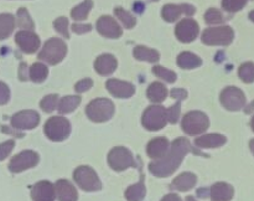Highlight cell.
I'll return each mask as SVG.
<instances>
[{
  "instance_id": "obj_1",
  "label": "cell",
  "mask_w": 254,
  "mask_h": 201,
  "mask_svg": "<svg viewBox=\"0 0 254 201\" xmlns=\"http://www.w3.org/2000/svg\"><path fill=\"white\" fill-rule=\"evenodd\" d=\"M190 151H197L192 149L190 141L186 140L185 138H179L171 144V148L169 153H166L159 160L153 161L149 165V170L154 174V175L159 176V178H164V176H169L179 168V165L183 161L184 156Z\"/></svg>"
},
{
  "instance_id": "obj_2",
  "label": "cell",
  "mask_w": 254,
  "mask_h": 201,
  "mask_svg": "<svg viewBox=\"0 0 254 201\" xmlns=\"http://www.w3.org/2000/svg\"><path fill=\"white\" fill-rule=\"evenodd\" d=\"M67 55V46L61 39L52 37L45 42L44 47L40 51L39 59L50 65H56L61 62Z\"/></svg>"
},
{
  "instance_id": "obj_3",
  "label": "cell",
  "mask_w": 254,
  "mask_h": 201,
  "mask_svg": "<svg viewBox=\"0 0 254 201\" xmlns=\"http://www.w3.org/2000/svg\"><path fill=\"white\" fill-rule=\"evenodd\" d=\"M44 131L52 141H62L71 133V123L64 117H52L46 122Z\"/></svg>"
},
{
  "instance_id": "obj_4",
  "label": "cell",
  "mask_w": 254,
  "mask_h": 201,
  "mask_svg": "<svg viewBox=\"0 0 254 201\" xmlns=\"http://www.w3.org/2000/svg\"><path fill=\"white\" fill-rule=\"evenodd\" d=\"M208 126H210L208 117L198 111L189 112L181 122L183 131L189 135H198V134L203 133L208 128Z\"/></svg>"
},
{
  "instance_id": "obj_5",
  "label": "cell",
  "mask_w": 254,
  "mask_h": 201,
  "mask_svg": "<svg viewBox=\"0 0 254 201\" xmlns=\"http://www.w3.org/2000/svg\"><path fill=\"white\" fill-rule=\"evenodd\" d=\"M86 113L93 122H106L112 118L114 113L113 102L107 98H97L87 106Z\"/></svg>"
},
{
  "instance_id": "obj_6",
  "label": "cell",
  "mask_w": 254,
  "mask_h": 201,
  "mask_svg": "<svg viewBox=\"0 0 254 201\" xmlns=\"http://www.w3.org/2000/svg\"><path fill=\"white\" fill-rule=\"evenodd\" d=\"M235 32H233L232 27L230 26H217V27H210L206 29L202 34V42L206 45H223L227 46L232 42Z\"/></svg>"
},
{
  "instance_id": "obj_7",
  "label": "cell",
  "mask_w": 254,
  "mask_h": 201,
  "mask_svg": "<svg viewBox=\"0 0 254 201\" xmlns=\"http://www.w3.org/2000/svg\"><path fill=\"white\" fill-rule=\"evenodd\" d=\"M108 163L111 168L117 171L126 170L130 166H136L133 154L128 149L123 148V146H117V148H113L109 151Z\"/></svg>"
},
{
  "instance_id": "obj_8",
  "label": "cell",
  "mask_w": 254,
  "mask_h": 201,
  "mask_svg": "<svg viewBox=\"0 0 254 201\" xmlns=\"http://www.w3.org/2000/svg\"><path fill=\"white\" fill-rule=\"evenodd\" d=\"M74 180L79 188L86 191H97L102 188V184L96 171L89 166H79L74 171Z\"/></svg>"
},
{
  "instance_id": "obj_9",
  "label": "cell",
  "mask_w": 254,
  "mask_h": 201,
  "mask_svg": "<svg viewBox=\"0 0 254 201\" xmlns=\"http://www.w3.org/2000/svg\"><path fill=\"white\" fill-rule=\"evenodd\" d=\"M166 122V109L163 106H150L144 112L143 124L149 131H159L164 128Z\"/></svg>"
},
{
  "instance_id": "obj_10",
  "label": "cell",
  "mask_w": 254,
  "mask_h": 201,
  "mask_svg": "<svg viewBox=\"0 0 254 201\" xmlns=\"http://www.w3.org/2000/svg\"><path fill=\"white\" fill-rule=\"evenodd\" d=\"M221 103L230 111H240L245 107L246 97L237 87H227L221 93Z\"/></svg>"
},
{
  "instance_id": "obj_11",
  "label": "cell",
  "mask_w": 254,
  "mask_h": 201,
  "mask_svg": "<svg viewBox=\"0 0 254 201\" xmlns=\"http://www.w3.org/2000/svg\"><path fill=\"white\" fill-rule=\"evenodd\" d=\"M198 32H200V26L192 19L181 20L175 27V35L178 40L181 42H185V44L196 40V37L198 36Z\"/></svg>"
},
{
  "instance_id": "obj_12",
  "label": "cell",
  "mask_w": 254,
  "mask_h": 201,
  "mask_svg": "<svg viewBox=\"0 0 254 201\" xmlns=\"http://www.w3.org/2000/svg\"><path fill=\"white\" fill-rule=\"evenodd\" d=\"M37 163H39V155L35 151L25 150L11 159L9 169L12 173H20L26 169L34 168Z\"/></svg>"
},
{
  "instance_id": "obj_13",
  "label": "cell",
  "mask_w": 254,
  "mask_h": 201,
  "mask_svg": "<svg viewBox=\"0 0 254 201\" xmlns=\"http://www.w3.org/2000/svg\"><path fill=\"white\" fill-rule=\"evenodd\" d=\"M196 12V9L192 5L189 4H181V5H173L169 4L165 5L161 10V16L165 21L174 22L179 19L183 14L188 15V16H192Z\"/></svg>"
},
{
  "instance_id": "obj_14",
  "label": "cell",
  "mask_w": 254,
  "mask_h": 201,
  "mask_svg": "<svg viewBox=\"0 0 254 201\" xmlns=\"http://www.w3.org/2000/svg\"><path fill=\"white\" fill-rule=\"evenodd\" d=\"M40 116L35 111H21L12 116L11 124L16 129H32L39 124Z\"/></svg>"
},
{
  "instance_id": "obj_15",
  "label": "cell",
  "mask_w": 254,
  "mask_h": 201,
  "mask_svg": "<svg viewBox=\"0 0 254 201\" xmlns=\"http://www.w3.org/2000/svg\"><path fill=\"white\" fill-rule=\"evenodd\" d=\"M15 41L19 45L20 49L26 54H34L40 47V39L36 34L32 31H19L15 35Z\"/></svg>"
},
{
  "instance_id": "obj_16",
  "label": "cell",
  "mask_w": 254,
  "mask_h": 201,
  "mask_svg": "<svg viewBox=\"0 0 254 201\" xmlns=\"http://www.w3.org/2000/svg\"><path fill=\"white\" fill-rule=\"evenodd\" d=\"M97 30L99 34L109 39H118L122 36V27L111 16H102L97 21Z\"/></svg>"
},
{
  "instance_id": "obj_17",
  "label": "cell",
  "mask_w": 254,
  "mask_h": 201,
  "mask_svg": "<svg viewBox=\"0 0 254 201\" xmlns=\"http://www.w3.org/2000/svg\"><path fill=\"white\" fill-rule=\"evenodd\" d=\"M106 87L113 96L118 98H129L135 92V87L133 84L129 82L119 81V79H109L107 81Z\"/></svg>"
},
{
  "instance_id": "obj_18",
  "label": "cell",
  "mask_w": 254,
  "mask_h": 201,
  "mask_svg": "<svg viewBox=\"0 0 254 201\" xmlns=\"http://www.w3.org/2000/svg\"><path fill=\"white\" fill-rule=\"evenodd\" d=\"M55 196V188L49 181H40L32 186L31 198L34 201H54Z\"/></svg>"
},
{
  "instance_id": "obj_19",
  "label": "cell",
  "mask_w": 254,
  "mask_h": 201,
  "mask_svg": "<svg viewBox=\"0 0 254 201\" xmlns=\"http://www.w3.org/2000/svg\"><path fill=\"white\" fill-rule=\"evenodd\" d=\"M117 66H118L117 59L111 54L101 55V56L97 57V60L94 61V69H96L97 73H99L101 76H108V74H112L117 69Z\"/></svg>"
},
{
  "instance_id": "obj_20",
  "label": "cell",
  "mask_w": 254,
  "mask_h": 201,
  "mask_svg": "<svg viewBox=\"0 0 254 201\" xmlns=\"http://www.w3.org/2000/svg\"><path fill=\"white\" fill-rule=\"evenodd\" d=\"M55 193H56L59 201H77L78 194L76 188L67 180H59L55 185Z\"/></svg>"
},
{
  "instance_id": "obj_21",
  "label": "cell",
  "mask_w": 254,
  "mask_h": 201,
  "mask_svg": "<svg viewBox=\"0 0 254 201\" xmlns=\"http://www.w3.org/2000/svg\"><path fill=\"white\" fill-rule=\"evenodd\" d=\"M169 150V141L166 138H156L153 139L148 144V155L153 159H161Z\"/></svg>"
},
{
  "instance_id": "obj_22",
  "label": "cell",
  "mask_w": 254,
  "mask_h": 201,
  "mask_svg": "<svg viewBox=\"0 0 254 201\" xmlns=\"http://www.w3.org/2000/svg\"><path fill=\"white\" fill-rule=\"evenodd\" d=\"M233 196V188L230 184L217 183L211 188V199L213 201H230Z\"/></svg>"
},
{
  "instance_id": "obj_23",
  "label": "cell",
  "mask_w": 254,
  "mask_h": 201,
  "mask_svg": "<svg viewBox=\"0 0 254 201\" xmlns=\"http://www.w3.org/2000/svg\"><path fill=\"white\" fill-rule=\"evenodd\" d=\"M196 183H197V178H196L195 174L183 173L181 175H179L178 178L174 179L171 186H173L174 189H176V190L186 191L192 189L193 186L196 185Z\"/></svg>"
},
{
  "instance_id": "obj_24",
  "label": "cell",
  "mask_w": 254,
  "mask_h": 201,
  "mask_svg": "<svg viewBox=\"0 0 254 201\" xmlns=\"http://www.w3.org/2000/svg\"><path fill=\"white\" fill-rule=\"evenodd\" d=\"M178 65L184 69H192L202 65V60L192 52L184 51L178 56Z\"/></svg>"
},
{
  "instance_id": "obj_25",
  "label": "cell",
  "mask_w": 254,
  "mask_h": 201,
  "mask_svg": "<svg viewBox=\"0 0 254 201\" xmlns=\"http://www.w3.org/2000/svg\"><path fill=\"white\" fill-rule=\"evenodd\" d=\"M226 143V138L221 134H206L196 139V145L198 148H217Z\"/></svg>"
},
{
  "instance_id": "obj_26",
  "label": "cell",
  "mask_w": 254,
  "mask_h": 201,
  "mask_svg": "<svg viewBox=\"0 0 254 201\" xmlns=\"http://www.w3.org/2000/svg\"><path fill=\"white\" fill-rule=\"evenodd\" d=\"M146 189L144 185V175L141 174L140 181L138 184L129 186L126 190V198L128 201H141L145 198Z\"/></svg>"
},
{
  "instance_id": "obj_27",
  "label": "cell",
  "mask_w": 254,
  "mask_h": 201,
  "mask_svg": "<svg viewBox=\"0 0 254 201\" xmlns=\"http://www.w3.org/2000/svg\"><path fill=\"white\" fill-rule=\"evenodd\" d=\"M166 96H168V89L160 82H154L149 86L148 98L154 103H160V102L165 101Z\"/></svg>"
},
{
  "instance_id": "obj_28",
  "label": "cell",
  "mask_w": 254,
  "mask_h": 201,
  "mask_svg": "<svg viewBox=\"0 0 254 201\" xmlns=\"http://www.w3.org/2000/svg\"><path fill=\"white\" fill-rule=\"evenodd\" d=\"M134 57L140 61L148 62H158L160 59V54L156 50L149 49L145 46H136L134 49Z\"/></svg>"
},
{
  "instance_id": "obj_29",
  "label": "cell",
  "mask_w": 254,
  "mask_h": 201,
  "mask_svg": "<svg viewBox=\"0 0 254 201\" xmlns=\"http://www.w3.org/2000/svg\"><path fill=\"white\" fill-rule=\"evenodd\" d=\"M15 29V17L11 14L0 15V40H4L12 34Z\"/></svg>"
},
{
  "instance_id": "obj_30",
  "label": "cell",
  "mask_w": 254,
  "mask_h": 201,
  "mask_svg": "<svg viewBox=\"0 0 254 201\" xmlns=\"http://www.w3.org/2000/svg\"><path fill=\"white\" fill-rule=\"evenodd\" d=\"M79 103H81V97L79 96H67L59 102L57 109L61 114L69 113V112L74 111L79 106Z\"/></svg>"
},
{
  "instance_id": "obj_31",
  "label": "cell",
  "mask_w": 254,
  "mask_h": 201,
  "mask_svg": "<svg viewBox=\"0 0 254 201\" xmlns=\"http://www.w3.org/2000/svg\"><path fill=\"white\" fill-rule=\"evenodd\" d=\"M47 74H49V69H47V66H45L44 64L35 62L30 67V78L35 83H41V82H44L47 78Z\"/></svg>"
},
{
  "instance_id": "obj_32",
  "label": "cell",
  "mask_w": 254,
  "mask_h": 201,
  "mask_svg": "<svg viewBox=\"0 0 254 201\" xmlns=\"http://www.w3.org/2000/svg\"><path fill=\"white\" fill-rule=\"evenodd\" d=\"M92 6H93V1L92 0H84L82 4H79L78 6L74 7L71 12L72 19L76 20V21H82V20H86L88 17L89 11H91Z\"/></svg>"
},
{
  "instance_id": "obj_33",
  "label": "cell",
  "mask_w": 254,
  "mask_h": 201,
  "mask_svg": "<svg viewBox=\"0 0 254 201\" xmlns=\"http://www.w3.org/2000/svg\"><path fill=\"white\" fill-rule=\"evenodd\" d=\"M238 76L245 83L254 82V64L253 62H245L238 68Z\"/></svg>"
},
{
  "instance_id": "obj_34",
  "label": "cell",
  "mask_w": 254,
  "mask_h": 201,
  "mask_svg": "<svg viewBox=\"0 0 254 201\" xmlns=\"http://www.w3.org/2000/svg\"><path fill=\"white\" fill-rule=\"evenodd\" d=\"M114 14H116V16L121 20L122 24H123L124 27H127V29H133V27L135 26L136 19L130 14V12L126 11V10L122 9V7H116V9H114Z\"/></svg>"
},
{
  "instance_id": "obj_35",
  "label": "cell",
  "mask_w": 254,
  "mask_h": 201,
  "mask_svg": "<svg viewBox=\"0 0 254 201\" xmlns=\"http://www.w3.org/2000/svg\"><path fill=\"white\" fill-rule=\"evenodd\" d=\"M17 25H19L20 27H22V29H26L27 31L34 30L35 27L29 12H27V10L24 9V7L19 9V11H17Z\"/></svg>"
},
{
  "instance_id": "obj_36",
  "label": "cell",
  "mask_w": 254,
  "mask_h": 201,
  "mask_svg": "<svg viewBox=\"0 0 254 201\" xmlns=\"http://www.w3.org/2000/svg\"><path fill=\"white\" fill-rule=\"evenodd\" d=\"M154 74H156L158 77H160L161 79L166 81L168 83H174L176 81V73H174L170 69H166L165 67L163 66H154L153 67Z\"/></svg>"
},
{
  "instance_id": "obj_37",
  "label": "cell",
  "mask_w": 254,
  "mask_h": 201,
  "mask_svg": "<svg viewBox=\"0 0 254 201\" xmlns=\"http://www.w3.org/2000/svg\"><path fill=\"white\" fill-rule=\"evenodd\" d=\"M248 0H222V7L228 12H237L246 6Z\"/></svg>"
},
{
  "instance_id": "obj_38",
  "label": "cell",
  "mask_w": 254,
  "mask_h": 201,
  "mask_svg": "<svg viewBox=\"0 0 254 201\" xmlns=\"http://www.w3.org/2000/svg\"><path fill=\"white\" fill-rule=\"evenodd\" d=\"M54 27L59 34H61L62 36L69 39V32H68V19L67 17H59L54 21Z\"/></svg>"
},
{
  "instance_id": "obj_39",
  "label": "cell",
  "mask_w": 254,
  "mask_h": 201,
  "mask_svg": "<svg viewBox=\"0 0 254 201\" xmlns=\"http://www.w3.org/2000/svg\"><path fill=\"white\" fill-rule=\"evenodd\" d=\"M57 106V96L56 94H50V96H46L45 98H42V101L40 102V107L44 112H50L54 111Z\"/></svg>"
},
{
  "instance_id": "obj_40",
  "label": "cell",
  "mask_w": 254,
  "mask_h": 201,
  "mask_svg": "<svg viewBox=\"0 0 254 201\" xmlns=\"http://www.w3.org/2000/svg\"><path fill=\"white\" fill-rule=\"evenodd\" d=\"M205 20L207 24L215 25V24H221V22H223L225 17H223L222 14H221L220 10L210 9L207 10V12L205 14Z\"/></svg>"
},
{
  "instance_id": "obj_41",
  "label": "cell",
  "mask_w": 254,
  "mask_h": 201,
  "mask_svg": "<svg viewBox=\"0 0 254 201\" xmlns=\"http://www.w3.org/2000/svg\"><path fill=\"white\" fill-rule=\"evenodd\" d=\"M179 116H180V102L178 101V103L174 104L171 108H169L166 111V118H168V121L170 123H175L178 121Z\"/></svg>"
},
{
  "instance_id": "obj_42",
  "label": "cell",
  "mask_w": 254,
  "mask_h": 201,
  "mask_svg": "<svg viewBox=\"0 0 254 201\" xmlns=\"http://www.w3.org/2000/svg\"><path fill=\"white\" fill-rule=\"evenodd\" d=\"M14 145H15L14 140H7L5 141V143L0 144V160H4V159L11 153V150L14 149Z\"/></svg>"
},
{
  "instance_id": "obj_43",
  "label": "cell",
  "mask_w": 254,
  "mask_h": 201,
  "mask_svg": "<svg viewBox=\"0 0 254 201\" xmlns=\"http://www.w3.org/2000/svg\"><path fill=\"white\" fill-rule=\"evenodd\" d=\"M92 86H93V81L91 78H84L82 81L77 82L76 86H74V89L77 91V93H82V92L88 91Z\"/></svg>"
},
{
  "instance_id": "obj_44",
  "label": "cell",
  "mask_w": 254,
  "mask_h": 201,
  "mask_svg": "<svg viewBox=\"0 0 254 201\" xmlns=\"http://www.w3.org/2000/svg\"><path fill=\"white\" fill-rule=\"evenodd\" d=\"M10 99V89L5 83L0 82V104L7 103Z\"/></svg>"
},
{
  "instance_id": "obj_45",
  "label": "cell",
  "mask_w": 254,
  "mask_h": 201,
  "mask_svg": "<svg viewBox=\"0 0 254 201\" xmlns=\"http://www.w3.org/2000/svg\"><path fill=\"white\" fill-rule=\"evenodd\" d=\"M72 30H73V31L76 32V34L82 35V34H86V32L91 31L92 26H91V25H89V24H87V25L73 24V25H72Z\"/></svg>"
},
{
  "instance_id": "obj_46",
  "label": "cell",
  "mask_w": 254,
  "mask_h": 201,
  "mask_svg": "<svg viewBox=\"0 0 254 201\" xmlns=\"http://www.w3.org/2000/svg\"><path fill=\"white\" fill-rule=\"evenodd\" d=\"M170 93H171V97L178 99L179 102H180L181 99H185L186 97H188V92H186L185 89H173Z\"/></svg>"
},
{
  "instance_id": "obj_47",
  "label": "cell",
  "mask_w": 254,
  "mask_h": 201,
  "mask_svg": "<svg viewBox=\"0 0 254 201\" xmlns=\"http://www.w3.org/2000/svg\"><path fill=\"white\" fill-rule=\"evenodd\" d=\"M27 66L25 64H21V66H20V71H19V76H20V79L21 81H26L27 79Z\"/></svg>"
},
{
  "instance_id": "obj_48",
  "label": "cell",
  "mask_w": 254,
  "mask_h": 201,
  "mask_svg": "<svg viewBox=\"0 0 254 201\" xmlns=\"http://www.w3.org/2000/svg\"><path fill=\"white\" fill-rule=\"evenodd\" d=\"M161 201H181V199L176 194H169V195L164 196Z\"/></svg>"
},
{
  "instance_id": "obj_49",
  "label": "cell",
  "mask_w": 254,
  "mask_h": 201,
  "mask_svg": "<svg viewBox=\"0 0 254 201\" xmlns=\"http://www.w3.org/2000/svg\"><path fill=\"white\" fill-rule=\"evenodd\" d=\"M250 148H251V150H252V153L254 155V139H252V140L250 141Z\"/></svg>"
},
{
  "instance_id": "obj_50",
  "label": "cell",
  "mask_w": 254,
  "mask_h": 201,
  "mask_svg": "<svg viewBox=\"0 0 254 201\" xmlns=\"http://www.w3.org/2000/svg\"><path fill=\"white\" fill-rule=\"evenodd\" d=\"M248 16H250V19L254 22V10H253V11L250 12V15H248Z\"/></svg>"
},
{
  "instance_id": "obj_51",
  "label": "cell",
  "mask_w": 254,
  "mask_h": 201,
  "mask_svg": "<svg viewBox=\"0 0 254 201\" xmlns=\"http://www.w3.org/2000/svg\"><path fill=\"white\" fill-rule=\"evenodd\" d=\"M186 201H196V199H193L192 196H188V198H186Z\"/></svg>"
},
{
  "instance_id": "obj_52",
  "label": "cell",
  "mask_w": 254,
  "mask_h": 201,
  "mask_svg": "<svg viewBox=\"0 0 254 201\" xmlns=\"http://www.w3.org/2000/svg\"><path fill=\"white\" fill-rule=\"evenodd\" d=\"M251 126H252V129L254 131V116H253V118H252V122H251Z\"/></svg>"
},
{
  "instance_id": "obj_53",
  "label": "cell",
  "mask_w": 254,
  "mask_h": 201,
  "mask_svg": "<svg viewBox=\"0 0 254 201\" xmlns=\"http://www.w3.org/2000/svg\"><path fill=\"white\" fill-rule=\"evenodd\" d=\"M150 1H159V0H150Z\"/></svg>"
}]
</instances>
